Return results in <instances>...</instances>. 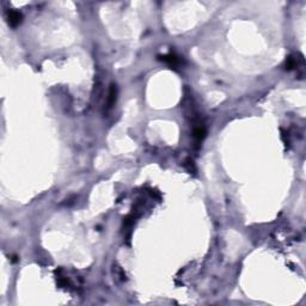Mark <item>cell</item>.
<instances>
[{
	"label": "cell",
	"instance_id": "cell-1",
	"mask_svg": "<svg viewBox=\"0 0 306 306\" xmlns=\"http://www.w3.org/2000/svg\"><path fill=\"white\" fill-rule=\"evenodd\" d=\"M22 19H23V16L18 11H10L7 13V22L12 28L18 27L22 23Z\"/></svg>",
	"mask_w": 306,
	"mask_h": 306
},
{
	"label": "cell",
	"instance_id": "cell-2",
	"mask_svg": "<svg viewBox=\"0 0 306 306\" xmlns=\"http://www.w3.org/2000/svg\"><path fill=\"white\" fill-rule=\"evenodd\" d=\"M115 98H116V88L113 85V88L110 90V93H109V98H108V107H111L114 102H115Z\"/></svg>",
	"mask_w": 306,
	"mask_h": 306
},
{
	"label": "cell",
	"instance_id": "cell-3",
	"mask_svg": "<svg viewBox=\"0 0 306 306\" xmlns=\"http://www.w3.org/2000/svg\"><path fill=\"white\" fill-rule=\"evenodd\" d=\"M162 60L170 65H176L178 62V59H177L175 55H165V56H162Z\"/></svg>",
	"mask_w": 306,
	"mask_h": 306
}]
</instances>
